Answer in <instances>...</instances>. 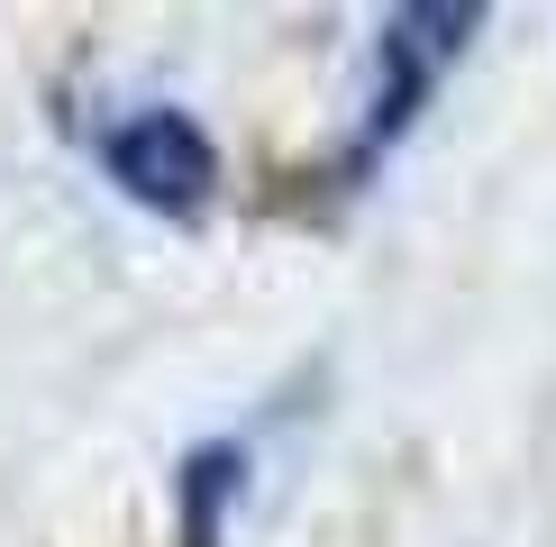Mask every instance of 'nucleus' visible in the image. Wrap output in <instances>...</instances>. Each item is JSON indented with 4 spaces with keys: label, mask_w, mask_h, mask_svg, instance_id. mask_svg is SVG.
<instances>
[{
    "label": "nucleus",
    "mask_w": 556,
    "mask_h": 547,
    "mask_svg": "<svg viewBox=\"0 0 556 547\" xmlns=\"http://www.w3.org/2000/svg\"><path fill=\"white\" fill-rule=\"evenodd\" d=\"M483 28V10L466 0H429V10H383V28H375V91H365V110H356V137H346V155H338V174L356 182V174H375L392 147L410 137V119L438 101V82H447V64L475 46Z\"/></svg>",
    "instance_id": "nucleus-1"
},
{
    "label": "nucleus",
    "mask_w": 556,
    "mask_h": 547,
    "mask_svg": "<svg viewBox=\"0 0 556 547\" xmlns=\"http://www.w3.org/2000/svg\"><path fill=\"white\" fill-rule=\"evenodd\" d=\"M91 155H101V174L155 219H201L219 201V137L201 128L192 110H174V101H137L119 119H101L91 128Z\"/></svg>",
    "instance_id": "nucleus-2"
},
{
    "label": "nucleus",
    "mask_w": 556,
    "mask_h": 547,
    "mask_svg": "<svg viewBox=\"0 0 556 547\" xmlns=\"http://www.w3.org/2000/svg\"><path fill=\"white\" fill-rule=\"evenodd\" d=\"M238 493H247V447H238V438H201L192 456H182V474H174L182 547H219L228 511H238Z\"/></svg>",
    "instance_id": "nucleus-3"
}]
</instances>
